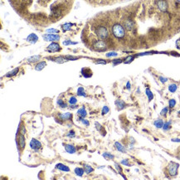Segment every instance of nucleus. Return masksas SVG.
I'll list each match as a JSON object with an SVG mask.
<instances>
[{
	"instance_id": "38",
	"label": "nucleus",
	"mask_w": 180,
	"mask_h": 180,
	"mask_svg": "<svg viewBox=\"0 0 180 180\" xmlns=\"http://www.w3.org/2000/svg\"><path fill=\"white\" fill-rule=\"evenodd\" d=\"M77 42H72V41L70 40H66L63 42V45L64 46H68V45H76Z\"/></svg>"
},
{
	"instance_id": "21",
	"label": "nucleus",
	"mask_w": 180,
	"mask_h": 180,
	"mask_svg": "<svg viewBox=\"0 0 180 180\" xmlns=\"http://www.w3.org/2000/svg\"><path fill=\"white\" fill-rule=\"evenodd\" d=\"M47 63L45 62H41L39 63H37V64L35 66V70L36 71H42L45 66H46Z\"/></svg>"
},
{
	"instance_id": "17",
	"label": "nucleus",
	"mask_w": 180,
	"mask_h": 180,
	"mask_svg": "<svg viewBox=\"0 0 180 180\" xmlns=\"http://www.w3.org/2000/svg\"><path fill=\"white\" fill-rule=\"evenodd\" d=\"M115 104L116 107L118 108V110H123V109L125 108V103L121 100H116Z\"/></svg>"
},
{
	"instance_id": "2",
	"label": "nucleus",
	"mask_w": 180,
	"mask_h": 180,
	"mask_svg": "<svg viewBox=\"0 0 180 180\" xmlns=\"http://www.w3.org/2000/svg\"><path fill=\"white\" fill-rule=\"evenodd\" d=\"M96 33L102 40L106 39L109 36L108 29L105 26H99V27H97V28L96 29Z\"/></svg>"
},
{
	"instance_id": "5",
	"label": "nucleus",
	"mask_w": 180,
	"mask_h": 180,
	"mask_svg": "<svg viewBox=\"0 0 180 180\" xmlns=\"http://www.w3.org/2000/svg\"><path fill=\"white\" fill-rule=\"evenodd\" d=\"M43 39L46 41V42H56V41H59L60 40V36L57 34H49V33H47V34L42 35Z\"/></svg>"
},
{
	"instance_id": "3",
	"label": "nucleus",
	"mask_w": 180,
	"mask_h": 180,
	"mask_svg": "<svg viewBox=\"0 0 180 180\" xmlns=\"http://www.w3.org/2000/svg\"><path fill=\"white\" fill-rule=\"evenodd\" d=\"M179 164L175 162H170L168 165V174L172 177H174L178 174V169Z\"/></svg>"
},
{
	"instance_id": "18",
	"label": "nucleus",
	"mask_w": 180,
	"mask_h": 180,
	"mask_svg": "<svg viewBox=\"0 0 180 180\" xmlns=\"http://www.w3.org/2000/svg\"><path fill=\"white\" fill-rule=\"evenodd\" d=\"M164 121L163 119H156V121L153 122V125H155L156 128H158V129H161V128H163V126H164Z\"/></svg>"
},
{
	"instance_id": "16",
	"label": "nucleus",
	"mask_w": 180,
	"mask_h": 180,
	"mask_svg": "<svg viewBox=\"0 0 180 180\" xmlns=\"http://www.w3.org/2000/svg\"><path fill=\"white\" fill-rule=\"evenodd\" d=\"M81 73H82V76L85 78H89L92 76V72L91 71L88 69V68H83L81 70Z\"/></svg>"
},
{
	"instance_id": "25",
	"label": "nucleus",
	"mask_w": 180,
	"mask_h": 180,
	"mask_svg": "<svg viewBox=\"0 0 180 180\" xmlns=\"http://www.w3.org/2000/svg\"><path fill=\"white\" fill-rule=\"evenodd\" d=\"M83 167H84V170L85 174H91L94 171V168L91 165H88V164H85Z\"/></svg>"
},
{
	"instance_id": "12",
	"label": "nucleus",
	"mask_w": 180,
	"mask_h": 180,
	"mask_svg": "<svg viewBox=\"0 0 180 180\" xmlns=\"http://www.w3.org/2000/svg\"><path fill=\"white\" fill-rule=\"evenodd\" d=\"M65 150L68 153L72 155V153H75L76 152V149L75 146H73L72 144H65Z\"/></svg>"
},
{
	"instance_id": "28",
	"label": "nucleus",
	"mask_w": 180,
	"mask_h": 180,
	"mask_svg": "<svg viewBox=\"0 0 180 180\" xmlns=\"http://www.w3.org/2000/svg\"><path fill=\"white\" fill-rule=\"evenodd\" d=\"M57 106L61 108H66L67 107V105L64 102V100H62L61 99L57 100Z\"/></svg>"
},
{
	"instance_id": "49",
	"label": "nucleus",
	"mask_w": 180,
	"mask_h": 180,
	"mask_svg": "<svg viewBox=\"0 0 180 180\" xmlns=\"http://www.w3.org/2000/svg\"><path fill=\"white\" fill-rule=\"evenodd\" d=\"M121 62V60H114L113 61V65L115 66L116 64H119V63Z\"/></svg>"
},
{
	"instance_id": "29",
	"label": "nucleus",
	"mask_w": 180,
	"mask_h": 180,
	"mask_svg": "<svg viewBox=\"0 0 180 180\" xmlns=\"http://www.w3.org/2000/svg\"><path fill=\"white\" fill-rule=\"evenodd\" d=\"M72 23H66L62 26V30L63 32H67V31H70L71 29H72Z\"/></svg>"
},
{
	"instance_id": "52",
	"label": "nucleus",
	"mask_w": 180,
	"mask_h": 180,
	"mask_svg": "<svg viewBox=\"0 0 180 180\" xmlns=\"http://www.w3.org/2000/svg\"><path fill=\"white\" fill-rule=\"evenodd\" d=\"M126 88L128 89V90L130 89V81L127 82V84H126Z\"/></svg>"
},
{
	"instance_id": "8",
	"label": "nucleus",
	"mask_w": 180,
	"mask_h": 180,
	"mask_svg": "<svg viewBox=\"0 0 180 180\" xmlns=\"http://www.w3.org/2000/svg\"><path fill=\"white\" fill-rule=\"evenodd\" d=\"M157 6L163 12H166L168 9V3L165 0H157Z\"/></svg>"
},
{
	"instance_id": "47",
	"label": "nucleus",
	"mask_w": 180,
	"mask_h": 180,
	"mask_svg": "<svg viewBox=\"0 0 180 180\" xmlns=\"http://www.w3.org/2000/svg\"><path fill=\"white\" fill-rule=\"evenodd\" d=\"M134 59V57H129L128 58H127L126 60H125V63H129V62H132V60Z\"/></svg>"
},
{
	"instance_id": "6",
	"label": "nucleus",
	"mask_w": 180,
	"mask_h": 180,
	"mask_svg": "<svg viewBox=\"0 0 180 180\" xmlns=\"http://www.w3.org/2000/svg\"><path fill=\"white\" fill-rule=\"evenodd\" d=\"M29 145H30V147H31V149H32L33 150H35V151L39 150V149L42 148V144H41V142L34 138L32 139V140L30 141Z\"/></svg>"
},
{
	"instance_id": "37",
	"label": "nucleus",
	"mask_w": 180,
	"mask_h": 180,
	"mask_svg": "<svg viewBox=\"0 0 180 180\" xmlns=\"http://www.w3.org/2000/svg\"><path fill=\"white\" fill-rule=\"evenodd\" d=\"M79 121L83 124L84 125H85V126H89L90 125V123H89V121H87V119H85L84 118H81V117H80V119H79Z\"/></svg>"
},
{
	"instance_id": "48",
	"label": "nucleus",
	"mask_w": 180,
	"mask_h": 180,
	"mask_svg": "<svg viewBox=\"0 0 180 180\" xmlns=\"http://www.w3.org/2000/svg\"><path fill=\"white\" fill-rule=\"evenodd\" d=\"M96 63V64H106V62L103 61V60H100V61H97Z\"/></svg>"
},
{
	"instance_id": "4",
	"label": "nucleus",
	"mask_w": 180,
	"mask_h": 180,
	"mask_svg": "<svg viewBox=\"0 0 180 180\" xmlns=\"http://www.w3.org/2000/svg\"><path fill=\"white\" fill-rule=\"evenodd\" d=\"M93 47L99 52H104L107 49V44L103 40H97L93 43Z\"/></svg>"
},
{
	"instance_id": "53",
	"label": "nucleus",
	"mask_w": 180,
	"mask_h": 180,
	"mask_svg": "<svg viewBox=\"0 0 180 180\" xmlns=\"http://www.w3.org/2000/svg\"><path fill=\"white\" fill-rule=\"evenodd\" d=\"M178 159H180V153H179V156H178Z\"/></svg>"
},
{
	"instance_id": "45",
	"label": "nucleus",
	"mask_w": 180,
	"mask_h": 180,
	"mask_svg": "<svg viewBox=\"0 0 180 180\" xmlns=\"http://www.w3.org/2000/svg\"><path fill=\"white\" fill-rule=\"evenodd\" d=\"M115 169L117 170V171L119 172V173L121 174V173H122V168H121V167L119 166L118 164H115Z\"/></svg>"
},
{
	"instance_id": "14",
	"label": "nucleus",
	"mask_w": 180,
	"mask_h": 180,
	"mask_svg": "<svg viewBox=\"0 0 180 180\" xmlns=\"http://www.w3.org/2000/svg\"><path fill=\"white\" fill-rule=\"evenodd\" d=\"M56 168H57V169L61 170L62 172H69L70 171L69 167L65 165V164H57V165H56Z\"/></svg>"
},
{
	"instance_id": "42",
	"label": "nucleus",
	"mask_w": 180,
	"mask_h": 180,
	"mask_svg": "<svg viewBox=\"0 0 180 180\" xmlns=\"http://www.w3.org/2000/svg\"><path fill=\"white\" fill-rule=\"evenodd\" d=\"M75 135H76V134H75V131H74V130L69 131L68 134H66V136L69 137V138H73V137H75Z\"/></svg>"
},
{
	"instance_id": "9",
	"label": "nucleus",
	"mask_w": 180,
	"mask_h": 180,
	"mask_svg": "<svg viewBox=\"0 0 180 180\" xmlns=\"http://www.w3.org/2000/svg\"><path fill=\"white\" fill-rule=\"evenodd\" d=\"M134 22L131 19H130V18L129 19H126L125 22H124V28L126 30H128V31L132 30L134 28Z\"/></svg>"
},
{
	"instance_id": "36",
	"label": "nucleus",
	"mask_w": 180,
	"mask_h": 180,
	"mask_svg": "<svg viewBox=\"0 0 180 180\" xmlns=\"http://www.w3.org/2000/svg\"><path fill=\"white\" fill-rule=\"evenodd\" d=\"M95 125H96V129L97 130V131H99V132H101V130H103L102 125H101L99 122H96V123H95Z\"/></svg>"
},
{
	"instance_id": "7",
	"label": "nucleus",
	"mask_w": 180,
	"mask_h": 180,
	"mask_svg": "<svg viewBox=\"0 0 180 180\" xmlns=\"http://www.w3.org/2000/svg\"><path fill=\"white\" fill-rule=\"evenodd\" d=\"M61 50V47L57 42H52L49 46L47 47V51L49 52H57Z\"/></svg>"
},
{
	"instance_id": "51",
	"label": "nucleus",
	"mask_w": 180,
	"mask_h": 180,
	"mask_svg": "<svg viewBox=\"0 0 180 180\" xmlns=\"http://www.w3.org/2000/svg\"><path fill=\"white\" fill-rule=\"evenodd\" d=\"M172 142H178V143H180V139H178V138H175V139H172Z\"/></svg>"
},
{
	"instance_id": "13",
	"label": "nucleus",
	"mask_w": 180,
	"mask_h": 180,
	"mask_svg": "<svg viewBox=\"0 0 180 180\" xmlns=\"http://www.w3.org/2000/svg\"><path fill=\"white\" fill-rule=\"evenodd\" d=\"M18 145L19 147L22 149L25 148V145H26V142H25V137H24V134H20L19 138H18Z\"/></svg>"
},
{
	"instance_id": "15",
	"label": "nucleus",
	"mask_w": 180,
	"mask_h": 180,
	"mask_svg": "<svg viewBox=\"0 0 180 180\" xmlns=\"http://www.w3.org/2000/svg\"><path fill=\"white\" fill-rule=\"evenodd\" d=\"M115 149H117L118 151L121 152V153H126V149L125 147H124V146L119 143V142H115Z\"/></svg>"
},
{
	"instance_id": "19",
	"label": "nucleus",
	"mask_w": 180,
	"mask_h": 180,
	"mask_svg": "<svg viewBox=\"0 0 180 180\" xmlns=\"http://www.w3.org/2000/svg\"><path fill=\"white\" fill-rule=\"evenodd\" d=\"M77 115L81 118H85V116L87 115V110H85V107H82V108L79 109V110H77Z\"/></svg>"
},
{
	"instance_id": "20",
	"label": "nucleus",
	"mask_w": 180,
	"mask_h": 180,
	"mask_svg": "<svg viewBox=\"0 0 180 180\" xmlns=\"http://www.w3.org/2000/svg\"><path fill=\"white\" fill-rule=\"evenodd\" d=\"M74 172H75V174H76V175L79 176V177H82L85 173V170L81 168H76L74 169Z\"/></svg>"
},
{
	"instance_id": "30",
	"label": "nucleus",
	"mask_w": 180,
	"mask_h": 180,
	"mask_svg": "<svg viewBox=\"0 0 180 180\" xmlns=\"http://www.w3.org/2000/svg\"><path fill=\"white\" fill-rule=\"evenodd\" d=\"M177 89H178V87L176 84H170L169 85H168V91L172 93L175 92L176 91H177Z\"/></svg>"
},
{
	"instance_id": "27",
	"label": "nucleus",
	"mask_w": 180,
	"mask_h": 180,
	"mask_svg": "<svg viewBox=\"0 0 180 180\" xmlns=\"http://www.w3.org/2000/svg\"><path fill=\"white\" fill-rule=\"evenodd\" d=\"M53 60H54V61H55L56 62L60 63V64H61V63H64V62H68V60H67L66 57H57V58H55V59H53Z\"/></svg>"
},
{
	"instance_id": "39",
	"label": "nucleus",
	"mask_w": 180,
	"mask_h": 180,
	"mask_svg": "<svg viewBox=\"0 0 180 180\" xmlns=\"http://www.w3.org/2000/svg\"><path fill=\"white\" fill-rule=\"evenodd\" d=\"M109 111H110V109H109V107L108 106H104L102 108V110H101V114H102L103 115H106L107 113H109Z\"/></svg>"
},
{
	"instance_id": "34",
	"label": "nucleus",
	"mask_w": 180,
	"mask_h": 180,
	"mask_svg": "<svg viewBox=\"0 0 180 180\" xmlns=\"http://www.w3.org/2000/svg\"><path fill=\"white\" fill-rule=\"evenodd\" d=\"M68 102H69V104L71 105V106H72V105H76L77 103V99L75 96H72L69 99Z\"/></svg>"
},
{
	"instance_id": "31",
	"label": "nucleus",
	"mask_w": 180,
	"mask_h": 180,
	"mask_svg": "<svg viewBox=\"0 0 180 180\" xmlns=\"http://www.w3.org/2000/svg\"><path fill=\"white\" fill-rule=\"evenodd\" d=\"M145 93H146V95H147V96H148L149 100V101L152 100H153V93H152V91H150V90H149V88H148V89H146Z\"/></svg>"
},
{
	"instance_id": "43",
	"label": "nucleus",
	"mask_w": 180,
	"mask_h": 180,
	"mask_svg": "<svg viewBox=\"0 0 180 180\" xmlns=\"http://www.w3.org/2000/svg\"><path fill=\"white\" fill-rule=\"evenodd\" d=\"M68 61H74V60H77L78 57H73V56H66L65 57Z\"/></svg>"
},
{
	"instance_id": "23",
	"label": "nucleus",
	"mask_w": 180,
	"mask_h": 180,
	"mask_svg": "<svg viewBox=\"0 0 180 180\" xmlns=\"http://www.w3.org/2000/svg\"><path fill=\"white\" fill-rule=\"evenodd\" d=\"M19 72V68H15L13 69V71H11V72H7V75H6V76L7 77H11V76H16V75L18 74V72Z\"/></svg>"
},
{
	"instance_id": "10",
	"label": "nucleus",
	"mask_w": 180,
	"mask_h": 180,
	"mask_svg": "<svg viewBox=\"0 0 180 180\" xmlns=\"http://www.w3.org/2000/svg\"><path fill=\"white\" fill-rule=\"evenodd\" d=\"M59 118L61 119V121H70L72 119V114L70 112H66V113H62L58 115Z\"/></svg>"
},
{
	"instance_id": "40",
	"label": "nucleus",
	"mask_w": 180,
	"mask_h": 180,
	"mask_svg": "<svg viewBox=\"0 0 180 180\" xmlns=\"http://www.w3.org/2000/svg\"><path fill=\"white\" fill-rule=\"evenodd\" d=\"M168 107H164V108L163 109V110H161V112H160V115H162V116H165V115H166V114L168 113Z\"/></svg>"
},
{
	"instance_id": "46",
	"label": "nucleus",
	"mask_w": 180,
	"mask_h": 180,
	"mask_svg": "<svg viewBox=\"0 0 180 180\" xmlns=\"http://www.w3.org/2000/svg\"><path fill=\"white\" fill-rule=\"evenodd\" d=\"M159 80H160V81H161V82H162V83H165V82L168 81L167 78L163 77V76H159Z\"/></svg>"
},
{
	"instance_id": "44",
	"label": "nucleus",
	"mask_w": 180,
	"mask_h": 180,
	"mask_svg": "<svg viewBox=\"0 0 180 180\" xmlns=\"http://www.w3.org/2000/svg\"><path fill=\"white\" fill-rule=\"evenodd\" d=\"M121 164H123V165H125V166H130L131 165V164L129 163L128 159H123L121 161Z\"/></svg>"
},
{
	"instance_id": "50",
	"label": "nucleus",
	"mask_w": 180,
	"mask_h": 180,
	"mask_svg": "<svg viewBox=\"0 0 180 180\" xmlns=\"http://www.w3.org/2000/svg\"><path fill=\"white\" fill-rule=\"evenodd\" d=\"M25 132H26V130H25V127L22 126L21 128V131H20V134H25Z\"/></svg>"
},
{
	"instance_id": "35",
	"label": "nucleus",
	"mask_w": 180,
	"mask_h": 180,
	"mask_svg": "<svg viewBox=\"0 0 180 180\" xmlns=\"http://www.w3.org/2000/svg\"><path fill=\"white\" fill-rule=\"evenodd\" d=\"M106 57H117L118 56V53L115 52H108V53H106Z\"/></svg>"
},
{
	"instance_id": "32",
	"label": "nucleus",
	"mask_w": 180,
	"mask_h": 180,
	"mask_svg": "<svg viewBox=\"0 0 180 180\" xmlns=\"http://www.w3.org/2000/svg\"><path fill=\"white\" fill-rule=\"evenodd\" d=\"M171 124H172V121H167L164 124V126H163V130H169L171 128Z\"/></svg>"
},
{
	"instance_id": "54",
	"label": "nucleus",
	"mask_w": 180,
	"mask_h": 180,
	"mask_svg": "<svg viewBox=\"0 0 180 180\" xmlns=\"http://www.w3.org/2000/svg\"><path fill=\"white\" fill-rule=\"evenodd\" d=\"M178 113H179V114H180V111H179V112H178Z\"/></svg>"
},
{
	"instance_id": "11",
	"label": "nucleus",
	"mask_w": 180,
	"mask_h": 180,
	"mask_svg": "<svg viewBox=\"0 0 180 180\" xmlns=\"http://www.w3.org/2000/svg\"><path fill=\"white\" fill-rule=\"evenodd\" d=\"M27 41L30 43H36L38 41V37H37L35 33H31L29 34L27 37Z\"/></svg>"
},
{
	"instance_id": "24",
	"label": "nucleus",
	"mask_w": 180,
	"mask_h": 180,
	"mask_svg": "<svg viewBox=\"0 0 180 180\" xmlns=\"http://www.w3.org/2000/svg\"><path fill=\"white\" fill-rule=\"evenodd\" d=\"M102 156H103L104 158L106 159V160H114V159H115V156H114L113 155H111V153H107V152L104 153L103 155H102Z\"/></svg>"
},
{
	"instance_id": "1",
	"label": "nucleus",
	"mask_w": 180,
	"mask_h": 180,
	"mask_svg": "<svg viewBox=\"0 0 180 180\" xmlns=\"http://www.w3.org/2000/svg\"><path fill=\"white\" fill-rule=\"evenodd\" d=\"M112 33L116 38H122L125 35V28L121 24H115L112 28Z\"/></svg>"
},
{
	"instance_id": "33",
	"label": "nucleus",
	"mask_w": 180,
	"mask_h": 180,
	"mask_svg": "<svg viewBox=\"0 0 180 180\" xmlns=\"http://www.w3.org/2000/svg\"><path fill=\"white\" fill-rule=\"evenodd\" d=\"M47 33H49V34H56V33L59 32V30L55 29V28H48L46 30Z\"/></svg>"
},
{
	"instance_id": "41",
	"label": "nucleus",
	"mask_w": 180,
	"mask_h": 180,
	"mask_svg": "<svg viewBox=\"0 0 180 180\" xmlns=\"http://www.w3.org/2000/svg\"><path fill=\"white\" fill-rule=\"evenodd\" d=\"M168 105H169L170 108H174L175 106V105H176V100L174 99H171L169 100V102H168Z\"/></svg>"
},
{
	"instance_id": "26",
	"label": "nucleus",
	"mask_w": 180,
	"mask_h": 180,
	"mask_svg": "<svg viewBox=\"0 0 180 180\" xmlns=\"http://www.w3.org/2000/svg\"><path fill=\"white\" fill-rule=\"evenodd\" d=\"M77 96H87L84 87H78V89H77Z\"/></svg>"
},
{
	"instance_id": "22",
	"label": "nucleus",
	"mask_w": 180,
	"mask_h": 180,
	"mask_svg": "<svg viewBox=\"0 0 180 180\" xmlns=\"http://www.w3.org/2000/svg\"><path fill=\"white\" fill-rule=\"evenodd\" d=\"M40 58H41L40 56H37V55H36V56H32V57H29V58L28 59V63L37 62V61H39V59H40Z\"/></svg>"
}]
</instances>
